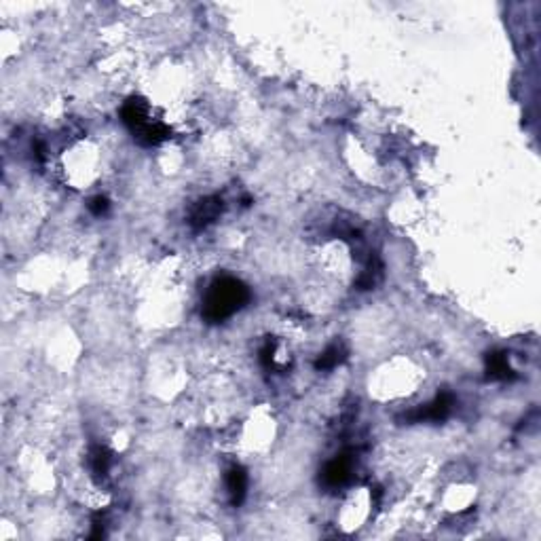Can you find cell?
Returning <instances> with one entry per match:
<instances>
[{
    "label": "cell",
    "mask_w": 541,
    "mask_h": 541,
    "mask_svg": "<svg viewBox=\"0 0 541 541\" xmlns=\"http://www.w3.org/2000/svg\"><path fill=\"white\" fill-rule=\"evenodd\" d=\"M248 298H250V292L246 283H242L235 277H220L210 285L206 294L203 317L212 323L225 321L227 317L237 313L248 302Z\"/></svg>",
    "instance_id": "6da1fadb"
},
{
    "label": "cell",
    "mask_w": 541,
    "mask_h": 541,
    "mask_svg": "<svg viewBox=\"0 0 541 541\" xmlns=\"http://www.w3.org/2000/svg\"><path fill=\"white\" fill-rule=\"evenodd\" d=\"M451 408H453V398L448 393H442L432 404H427L425 408H419V410L410 412L406 417V421H415V423H421V421H442V419L448 417Z\"/></svg>",
    "instance_id": "7a4b0ae2"
},
{
    "label": "cell",
    "mask_w": 541,
    "mask_h": 541,
    "mask_svg": "<svg viewBox=\"0 0 541 541\" xmlns=\"http://www.w3.org/2000/svg\"><path fill=\"white\" fill-rule=\"evenodd\" d=\"M222 199L218 197H208L203 201H199L195 206V210L191 212V225L195 229H203L208 227L210 222H214L220 214H222Z\"/></svg>",
    "instance_id": "3957f363"
},
{
    "label": "cell",
    "mask_w": 541,
    "mask_h": 541,
    "mask_svg": "<svg viewBox=\"0 0 541 541\" xmlns=\"http://www.w3.org/2000/svg\"><path fill=\"white\" fill-rule=\"evenodd\" d=\"M148 104L144 102V100H140V97H131L125 106H123V110H121V114H123V121H125V125L127 127H131V131L136 133V131H140L142 127H146L150 121H148Z\"/></svg>",
    "instance_id": "277c9868"
},
{
    "label": "cell",
    "mask_w": 541,
    "mask_h": 541,
    "mask_svg": "<svg viewBox=\"0 0 541 541\" xmlns=\"http://www.w3.org/2000/svg\"><path fill=\"white\" fill-rule=\"evenodd\" d=\"M351 476V459L347 457H338L334 461H330L323 470V482L328 487H343Z\"/></svg>",
    "instance_id": "5b68a950"
},
{
    "label": "cell",
    "mask_w": 541,
    "mask_h": 541,
    "mask_svg": "<svg viewBox=\"0 0 541 541\" xmlns=\"http://www.w3.org/2000/svg\"><path fill=\"white\" fill-rule=\"evenodd\" d=\"M227 487H229V493H231V501L235 506H239L246 497V489H248V476L242 468H233L229 474H227Z\"/></svg>",
    "instance_id": "8992f818"
},
{
    "label": "cell",
    "mask_w": 541,
    "mask_h": 541,
    "mask_svg": "<svg viewBox=\"0 0 541 541\" xmlns=\"http://www.w3.org/2000/svg\"><path fill=\"white\" fill-rule=\"evenodd\" d=\"M487 370H489L491 379H501V381L514 379V370L510 368L506 353H491L487 357Z\"/></svg>",
    "instance_id": "52a82bcc"
},
{
    "label": "cell",
    "mask_w": 541,
    "mask_h": 541,
    "mask_svg": "<svg viewBox=\"0 0 541 541\" xmlns=\"http://www.w3.org/2000/svg\"><path fill=\"white\" fill-rule=\"evenodd\" d=\"M343 359H345V349H343V345L334 343V345H330V347L317 357L315 368H317V370H332V368H336Z\"/></svg>",
    "instance_id": "ba28073f"
},
{
    "label": "cell",
    "mask_w": 541,
    "mask_h": 541,
    "mask_svg": "<svg viewBox=\"0 0 541 541\" xmlns=\"http://www.w3.org/2000/svg\"><path fill=\"white\" fill-rule=\"evenodd\" d=\"M89 461H91V472H93V476L106 478V474H108V470H110V463H112V455H110L104 446H95V448L91 451Z\"/></svg>",
    "instance_id": "9c48e42d"
},
{
    "label": "cell",
    "mask_w": 541,
    "mask_h": 541,
    "mask_svg": "<svg viewBox=\"0 0 541 541\" xmlns=\"http://www.w3.org/2000/svg\"><path fill=\"white\" fill-rule=\"evenodd\" d=\"M89 210H91L95 216H102V214H106V210H108V199H106V197H95V199H91V203H89Z\"/></svg>",
    "instance_id": "30bf717a"
}]
</instances>
